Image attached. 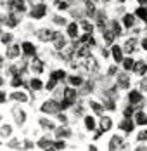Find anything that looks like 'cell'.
Returning <instances> with one entry per match:
<instances>
[{"label":"cell","mask_w":147,"mask_h":151,"mask_svg":"<svg viewBox=\"0 0 147 151\" xmlns=\"http://www.w3.org/2000/svg\"><path fill=\"white\" fill-rule=\"evenodd\" d=\"M59 109H61V106L57 103H54V101H47L42 106V111L44 113H59Z\"/></svg>","instance_id":"6da1fadb"},{"label":"cell","mask_w":147,"mask_h":151,"mask_svg":"<svg viewBox=\"0 0 147 151\" xmlns=\"http://www.w3.org/2000/svg\"><path fill=\"white\" fill-rule=\"evenodd\" d=\"M54 31L52 30H49V28H42V30L38 31V38L40 40H44V42H49V40H52L54 38Z\"/></svg>","instance_id":"7a4b0ae2"},{"label":"cell","mask_w":147,"mask_h":151,"mask_svg":"<svg viewBox=\"0 0 147 151\" xmlns=\"http://www.w3.org/2000/svg\"><path fill=\"white\" fill-rule=\"evenodd\" d=\"M47 12V9H45V5H35L33 7V11H31V17H35V19H42Z\"/></svg>","instance_id":"3957f363"},{"label":"cell","mask_w":147,"mask_h":151,"mask_svg":"<svg viewBox=\"0 0 147 151\" xmlns=\"http://www.w3.org/2000/svg\"><path fill=\"white\" fill-rule=\"evenodd\" d=\"M133 71H135V75H138V76L146 75L147 64L144 63V61H138V63H135V66H133Z\"/></svg>","instance_id":"277c9868"},{"label":"cell","mask_w":147,"mask_h":151,"mask_svg":"<svg viewBox=\"0 0 147 151\" xmlns=\"http://www.w3.org/2000/svg\"><path fill=\"white\" fill-rule=\"evenodd\" d=\"M52 40H54V47H56V49H57V50H61V49H62V47L66 45V40H64V37H62V35H61V33H56V35H54V38H52Z\"/></svg>","instance_id":"5b68a950"},{"label":"cell","mask_w":147,"mask_h":151,"mask_svg":"<svg viewBox=\"0 0 147 151\" xmlns=\"http://www.w3.org/2000/svg\"><path fill=\"white\" fill-rule=\"evenodd\" d=\"M111 127H113V120H111L109 116H102V118H101V130L106 132V130H109Z\"/></svg>","instance_id":"8992f818"},{"label":"cell","mask_w":147,"mask_h":151,"mask_svg":"<svg viewBox=\"0 0 147 151\" xmlns=\"http://www.w3.org/2000/svg\"><path fill=\"white\" fill-rule=\"evenodd\" d=\"M11 9H16V11H26V5H24V2L23 0H11Z\"/></svg>","instance_id":"52a82bcc"},{"label":"cell","mask_w":147,"mask_h":151,"mask_svg":"<svg viewBox=\"0 0 147 151\" xmlns=\"http://www.w3.org/2000/svg\"><path fill=\"white\" fill-rule=\"evenodd\" d=\"M95 17H97V28L101 31H106V16H104V12H99Z\"/></svg>","instance_id":"ba28073f"},{"label":"cell","mask_w":147,"mask_h":151,"mask_svg":"<svg viewBox=\"0 0 147 151\" xmlns=\"http://www.w3.org/2000/svg\"><path fill=\"white\" fill-rule=\"evenodd\" d=\"M135 49H137V42H135L133 38L126 40V42H125V45H123V50H125V52H133Z\"/></svg>","instance_id":"9c48e42d"},{"label":"cell","mask_w":147,"mask_h":151,"mask_svg":"<svg viewBox=\"0 0 147 151\" xmlns=\"http://www.w3.org/2000/svg\"><path fill=\"white\" fill-rule=\"evenodd\" d=\"M113 58L114 61H123V50H121V47L119 45H113Z\"/></svg>","instance_id":"30bf717a"},{"label":"cell","mask_w":147,"mask_h":151,"mask_svg":"<svg viewBox=\"0 0 147 151\" xmlns=\"http://www.w3.org/2000/svg\"><path fill=\"white\" fill-rule=\"evenodd\" d=\"M128 97H130V103H132V104H137V103H140V101H142V94H140L138 91L130 92V96H128Z\"/></svg>","instance_id":"8fae6325"},{"label":"cell","mask_w":147,"mask_h":151,"mask_svg":"<svg viewBox=\"0 0 147 151\" xmlns=\"http://www.w3.org/2000/svg\"><path fill=\"white\" fill-rule=\"evenodd\" d=\"M23 50H24V54L26 56H35V47H33V44H29V42H24L23 44Z\"/></svg>","instance_id":"7c38bea8"},{"label":"cell","mask_w":147,"mask_h":151,"mask_svg":"<svg viewBox=\"0 0 147 151\" xmlns=\"http://www.w3.org/2000/svg\"><path fill=\"white\" fill-rule=\"evenodd\" d=\"M118 83H119V87H123V89H128V87H130V80H128L126 75H119Z\"/></svg>","instance_id":"4fadbf2b"},{"label":"cell","mask_w":147,"mask_h":151,"mask_svg":"<svg viewBox=\"0 0 147 151\" xmlns=\"http://www.w3.org/2000/svg\"><path fill=\"white\" fill-rule=\"evenodd\" d=\"M33 71L35 73H42L44 71V63L40 59H33Z\"/></svg>","instance_id":"5bb4252c"},{"label":"cell","mask_w":147,"mask_h":151,"mask_svg":"<svg viewBox=\"0 0 147 151\" xmlns=\"http://www.w3.org/2000/svg\"><path fill=\"white\" fill-rule=\"evenodd\" d=\"M11 97L16 99V101H19V103H26V101H28V96H26V94H23V92H14Z\"/></svg>","instance_id":"9a60e30c"},{"label":"cell","mask_w":147,"mask_h":151,"mask_svg":"<svg viewBox=\"0 0 147 151\" xmlns=\"http://www.w3.org/2000/svg\"><path fill=\"white\" fill-rule=\"evenodd\" d=\"M119 129H121V130H125V132H132L133 123L130 120H125V122H121V123H119Z\"/></svg>","instance_id":"2e32d148"},{"label":"cell","mask_w":147,"mask_h":151,"mask_svg":"<svg viewBox=\"0 0 147 151\" xmlns=\"http://www.w3.org/2000/svg\"><path fill=\"white\" fill-rule=\"evenodd\" d=\"M123 23H125V26H126V28H132L133 23H135V19H133L132 14H125V16H123Z\"/></svg>","instance_id":"e0dca14e"},{"label":"cell","mask_w":147,"mask_h":151,"mask_svg":"<svg viewBox=\"0 0 147 151\" xmlns=\"http://www.w3.org/2000/svg\"><path fill=\"white\" fill-rule=\"evenodd\" d=\"M119 146H123V139L118 137V136H114L113 137V141H111V144H109V148L113 150V148H119Z\"/></svg>","instance_id":"ac0fdd59"},{"label":"cell","mask_w":147,"mask_h":151,"mask_svg":"<svg viewBox=\"0 0 147 151\" xmlns=\"http://www.w3.org/2000/svg\"><path fill=\"white\" fill-rule=\"evenodd\" d=\"M29 85H31V89H33V91H40L44 83H42V80H38V78H33V80L29 82Z\"/></svg>","instance_id":"d6986e66"},{"label":"cell","mask_w":147,"mask_h":151,"mask_svg":"<svg viewBox=\"0 0 147 151\" xmlns=\"http://www.w3.org/2000/svg\"><path fill=\"white\" fill-rule=\"evenodd\" d=\"M137 123H138V125H146L147 123V116H146L144 111H138V113H137Z\"/></svg>","instance_id":"ffe728a7"},{"label":"cell","mask_w":147,"mask_h":151,"mask_svg":"<svg viewBox=\"0 0 147 151\" xmlns=\"http://www.w3.org/2000/svg\"><path fill=\"white\" fill-rule=\"evenodd\" d=\"M38 146H40V148H50V146H52V141L47 139V137H42V139L38 141Z\"/></svg>","instance_id":"44dd1931"},{"label":"cell","mask_w":147,"mask_h":151,"mask_svg":"<svg viewBox=\"0 0 147 151\" xmlns=\"http://www.w3.org/2000/svg\"><path fill=\"white\" fill-rule=\"evenodd\" d=\"M68 35H69V37H76V35H78V26H76L74 23H71V24L68 26Z\"/></svg>","instance_id":"7402d4cb"},{"label":"cell","mask_w":147,"mask_h":151,"mask_svg":"<svg viewBox=\"0 0 147 151\" xmlns=\"http://www.w3.org/2000/svg\"><path fill=\"white\" fill-rule=\"evenodd\" d=\"M17 54H19V49H17V45L9 47V50H7V56H9V58H17Z\"/></svg>","instance_id":"603a6c76"},{"label":"cell","mask_w":147,"mask_h":151,"mask_svg":"<svg viewBox=\"0 0 147 151\" xmlns=\"http://www.w3.org/2000/svg\"><path fill=\"white\" fill-rule=\"evenodd\" d=\"M69 83L74 85V87H78V85L83 83V80H81V76H69Z\"/></svg>","instance_id":"cb8c5ba5"},{"label":"cell","mask_w":147,"mask_h":151,"mask_svg":"<svg viewBox=\"0 0 147 151\" xmlns=\"http://www.w3.org/2000/svg\"><path fill=\"white\" fill-rule=\"evenodd\" d=\"M85 125H87V129L93 130V129H95V120H93V116H87V118H85Z\"/></svg>","instance_id":"d4e9b609"},{"label":"cell","mask_w":147,"mask_h":151,"mask_svg":"<svg viewBox=\"0 0 147 151\" xmlns=\"http://www.w3.org/2000/svg\"><path fill=\"white\" fill-rule=\"evenodd\" d=\"M14 116H16V120L19 122V123H23V122H24V111H21V109H14Z\"/></svg>","instance_id":"484cf974"},{"label":"cell","mask_w":147,"mask_h":151,"mask_svg":"<svg viewBox=\"0 0 147 151\" xmlns=\"http://www.w3.org/2000/svg\"><path fill=\"white\" fill-rule=\"evenodd\" d=\"M64 96H66V99H71V101H73L74 97H76V92H74V89H68V87H66Z\"/></svg>","instance_id":"4316f807"},{"label":"cell","mask_w":147,"mask_h":151,"mask_svg":"<svg viewBox=\"0 0 147 151\" xmlns=\"http://www.w3.org/2000/svg\"><path fill=\"white\" fill-rule=\"evenodd\" d=\"M56 134H57V137H69L71 136V132H69L68 129H57Z\"/></svg>","instance_id":"83f0119b"},{"label":"cell","mask_w":147,"mask_h":151,"mask_svg":"<svg viewBox=\"0 0 147 151\" xmlns=\"http://www.w3.org/2000/svg\"><path fill=\"white\" fill-rule=\"evenodd\" d=\"M40 125L44 127V129H47V130H50V129H54V123L49 120H44V118H40Z\"/></svg>","instance_id":"f1b7e54d"},{"label":"cell","mask_w":147,"mask_h":151,"mask_svg":"<svg viewBox=\"0 0 147 151\" xmlns=\"http://www.w3.org/2000/svg\"><path fill=\"white\" fill-rule=\"evenodd\" d=\"M137 16H138L140 19H144V21H147V9H144V7L137 9Z\"/></svg>","instance_id":"f546056e"},{"label":"cell","mask_w":147,"mask_h":151,"mask_svg":"<svg viewBox=\"0 0 147 151\" xmlns=\"http://www.w3.org/2000/svg\"><path fill=\"white\" fill-rule=\"evenodd\" d=\"M114 35H116L114 31H106V33H104V38H106V42H107V44H111V42H113V38H114Z\"/></svg>","instance_id":"4dcf8cb0"},{"label":"cell","mask_w":147,"mask_h":151,"mask_svg":"<svg viewBox=\"0 0 147 151\" xmlns=\"http://www.w3.org/2000/svg\"><path fill=\"white\" fill-rule=\"evenodd\" d=\"M64 76H66V73H64L62 70H57V71H54V73H52V78H56V80H62Z\"/></svg>","instance_id":"1f68e13d"},{"label":"cell","mask_w":147,"mask_h":151,"mask_svg":"<svg viewBox=\"0 0 147 151\" xmlns=\"http://www.w3.org/2000/svg\"><path fill=\"white\" fill-rule=\"evenodd\" d=\"M90 106H92V109H93V111H97V113H102V111H104V108L99 104V103H95V101H92Z\"/></svg>","instance_id":"d6a6232c"},{"label":"cell","mask_w":147,"mask_h":151,"mask_svg":"<svg viewBox=\"0 0 147 151\" xmlns=\"http://www.w3.org/2000/svg\"><path fill=\"white\" fill-rule=\"evenodd\" d=\"M123 66H125V70H132L133 66H135V63H133V59H125V63H123Z\"/></svg>","instance_id":"836d02e7"},{"label":"cell","mask_w":147,"mask_h":151,"mask_svg":"<svg viewBox=\"0 0 147 151\" xmlns=\"http://www.w3.org/2000/svg\"><path fill=\"white\" fill-rule=\"evenodd\" d=\"M111 26H113V31H114L116 35L121 33V26H119V23H118V21H113V23H111Z\"/></svg>","instance_id":"e575fe53"},{"label":"cell","mask_w":147,"mask_h":151,"mask_svg":"<svg viewBox=\"0 0 147 151\" xmlns=\"http://www.w3.org/2000/svg\"><path fill=\"white\" fill-rule=\"evenodd\" d=\"M137 141H147V129L146 130H140L137 134Z\"/></svg>","instance_id":"d590c367"},{"label":"cell","mask_w":147,"mask_h":151,"mask_svg":"<svg viewBox=\"0 0 147 151\" xmlns=\"http://www.w3.org/2000/svg\"><path fill=\"white\" fill-rule=\"evenodd\" d=\"M81 26H83V30L88 31V33H92V30H93V26H92L90 23H87V21H83V23H81Z\"/></svg>","instance_id":"8d00e7d4"},{"label":"cell","mask_w":147,"mask_h":151,"mask_svg":"<svg viewBox=\"0 0 147 151\" xmlns=\"http://www.w3.org/2000/svg\"><path fill=\"white\" fill-rule=\"evenodd\" d=\"M11 40H12V35H9V33H4V35H2V42H4V44H9Z\"/></svg>","instance_id":"74e56055"},{"label":"cell","mask_w":147,"mask_h":151,"mask_svg":"<svg viewBox=\"0 0 147 151\" xmlns=\"http://www.w3.org/2000/svg\"><path fill=\"white\" fill-rule=\"evenodd\" d=\"M54 23H56V24H64V23H66V19H64V17H61V16H56V17H54Z\"/></svg>","instance_id":"f35d334b"},{"label":"cell","mask_w":147,"mask_h":151,"mask_svg":"<svg viewBox=\"0 0 147 151\" xmlns=\"http://www.w3.org/2000/svg\"><path fill=\"white\" fill-rule=\"evenodd\" d=\"M56 82H57V80H56V78H50V82H49V83H47V89H49V91H52V89H54V87H56Z\"/></svg>","instance_id":"ab89813d"},{"label":"cell","mask_w":147,"mask_h":151,"mask_svg":"<svg viewBox=\"0 0 147 151\" xmlns=\"http://www.w3.org/2000/svg\"><path fill=\"white\" fill-rule=\"evenodd\" d=\"M12 85H14V87H19V85H21V78H19V76H14V78H12Z\"/></svg>","instance_id":"60d3db41"},{"label":"cell","mask_w":147,"mask_h":151,"mask_svg":"<svg viewBox=\"0 0 147 151\" xmlns=\"http://www.w3.org/2000/svg\"><path fill=\"white\" fill-rule=\"evenodd\" d=\"M71 103H73L71 99H66V101H62V104H61V108H69V106H71Z\"/></svg>","instance_id":"b9f144b4"},{"label":"cell","mask_w":147,"mask_h":151,"mask_svg":"<svg viewBox=\"0 0 147 151\" xmlns=\"http://www.w3.org/2000/svg\"><path fill=\"white\" fill-rule=\"evenodd\" d=\"M132 113H133L132 108H126V109H125V116H126V118H130V116H132Z\"/></svg>","instance_id":"7bdbcfd3"},{"label":"cell","mask_w":147,"mask_h":151,"mask_svg":"<svg viewBox=\"0 0 147 151\" xmlns=\"http://www.w3.org/2000/svg\"><path fill=\"white\" fill-rule=\"evenodd\" d=\"M16 23H17V21H16V17H9V19H7V24H9V26H14Z\"/></svg>","instance_id":"ee69618b"},{"label":"cell","mask_w":147,"mask_h":151,"mask_svg":"<svg viewBox=\"0 0 147 151\" xmlns=\"http://www.w3.org/2000/svg\"><path fill=\"white\" fill-rule=\"evenodd\" d=\"M57 7L61 11H64V9H68V4H66V2H61V4H57Z\"/></svg>","instance_id":"f6af8a7d"},{"label":"cell","mask_w":147,"mask_h":151,"mask_svg":"<svg viewBox=\"0 0 147 151\" xmlns=\"http://www.w3.org/2000/svg\"><path fill=\"white\" fill-rule=\"evenodd\" d=\"M106 108H109V109H114V103H113V101H106Z\"/></svg>","instance_id":"bcb514c9"},{"label":"cell","mask_w":147,"mask_h":151,"mask_svg":"<svg viewBox=\"0 0 147 151\" xmlns=\"http://www.w3.org/2000/svg\"><path fill=\"white\" fill-rule=\"evenodd\" d=\"M7 134H9V127H7V125H4V129H2V136L5 137Z\"/></svg>","instance_id":"7dc6e473"},{"label":"cell","mask_w":147,"mask_h":151,"mask_svg":"<svg viewBox=\"0 0 147 151\" xmlns=\"http://www.w3.org/2000/svg\"><path fill=\"white\" fill-rule=\"evenodd\" d=\"M90 91H92V83H87V85L83 87V91H81V92H90Z\"/></svg>","instance_id":"c3c4849f"},{"label":"cell","mask_w":147,"mask_h":151,"mask_svg":"<svg viewBox=\"0 0 147 151\" xmlns=\"http://www.w3.org/2000/svg\"><path fill=\"white\" fill-rule=\"evenodd\" d=\"M54 148H57V150H62V148H64V142H61V141H59V142H56V144H54Z\"/></svg>","instance_id":"681fc988"},{"label":"cell","mask_w":147,"mask_h":151,"mask_svg":"<svg viewBox=\"0 0 147 151\" xmlns=\"http://www.w3.org/2000/svg\"><path fill=\"white\" fill-rule=\"evenodd\" d=\"M114 73H116V66H111L109 68V75H114Z\"/></svg>","instance_id":"f907efd6"},{"label":"cell","mask_w":147,"mask_h":151,"mask_svg":"<svg viewBox=\"0 0 147 151\" xmlns=\"http://www.w3.org/2000/svg\"><path fill=\"white\" fill-rule=\"evenodd\" d=\"M142 47L147 50V38H146V40H142Z\"/></svg>","instance_id":"816d5d0a"},{"label":"cell","mask_w":147,"mask_h":151,"mask_svg":"<svg viewBox=\"0 0 147 151\" xmlns=\"http://www.w3.org/2000/svg\"><path fill=\"white\" fill-rule=\"evenodd\" d=\"M138 2H140V4H142V5H144V4H147V0H138Z\"/></svg>","instance_id":"f5cc1de1"},{"label":"cell","mask_w":147,"mask_h":151,"mask_svg":"<svg viewBox=\"0 0 147 151\" xmlns=\"http://www.w3.org/2000/svg\"><path fill=\"white\" fill-rule=\"evenodd\" d=\"M104 2H111V0H104Z\"/></svg>","instance_id":"db71d44e"}]
</instances>
